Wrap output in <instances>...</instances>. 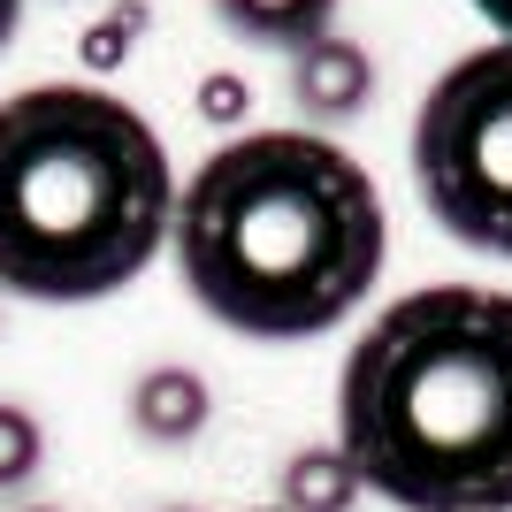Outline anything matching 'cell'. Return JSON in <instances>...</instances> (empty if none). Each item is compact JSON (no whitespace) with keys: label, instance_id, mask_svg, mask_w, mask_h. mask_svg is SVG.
Instances as JSON below:
<instances>
[{"label":"cell","instance_id":"7","mask_svg":"<svg viewBox=\"0 0 512 512\" xmlns=\"http://www.w3.org/2000/svg\"><path fill=\"white\" fill-rule=\"evenodd\" d=\"M214 16L230 23L237 39L299 54V46L329 39V23H337V0H214Z\"/></svg>","mask_w":512,"mask_h":512},{"label":"cell","instance_id":"8","mask_svg":"<svg viewBox=\"0 0 512 512\" xmlns=\"http://www.w3.org/2000/svg\"><path fill=\"white\" fill-rule=\"evenodd\" d=\"M360 505V474L337 444H306L283 459V512H352Z\"/></svg>","mask_w":512,"mask_h":512},{"label":"cell","instance_id":"13","mask_svg":"<svg viewBox=\"0 0 512 512\" xmlns=\"http://www.w3.org/2000/svg\"><path fill=\"white\" fill-rule=\"evenodd\" d=\"M474 8H482L490 23H505V39H512V0H474Z\"/></svg>","mask_w":512,"mask_h":512},{"label":"cell","instance_id":"9","mask_svg":"<svg viewBox=\"0 0 512 512\" xmlns=\"http://www.w3.org/2000/svg\"><path fill=\"white\" fill-rule=\"evenodd\" d=\"M39 467H46V428L31 421L23 406H8V398H0V497L23 490Z\"/></svg>","mask_w":512,"mask_h":512},{"label":"cell","instance_id":"6","mask_svg":"<svg viewBox=\"0 0 512 512\" xmlns=\"http://www.w3.org/2000/svg\"><path fill=\"white\" fill-rule=\"evenodd\" d=\"M207 421H214V390H207L199 367H153V375H138V390H130V428L161 451H184Z\"/></svg>","mask_w":512,"mask_h":512},{"label":"cell","instance_id":"3","mask_svg":"<svg viewBox=\"0 0 512 512\" xmlns=\"http://www.w3.org/2000/svg\"><path fill=\"white\" fill-rule=\"evenodd\" d=\"M169 222V146L123 92L31 85L0 100V291L92 306L153 268Z\"/></svg>","mask_w":512,"mask_h":512},{"label":"cell","instance_id":"15","mask_svg":"<svg viewBox=\"0 0 512 512\" xmlns=\"http://www.w3.org/2000/svg\"><path fill=\"white\" fill-rule=\"evenodd\" d=\"M260 512H283V505H260Z\"/></svg>","mask_w":512,"mask_h":512},{"label":"cell","instance_id":"10","mask_svg":"<svg viewBox=\"0 0 512 512\" xmlns=\"http://www.w3.org/2000/svg\"><path fill=\"white\" fill-rule=\"evenodd\" d=\"M138 31H146V0H123V8H107V16L85 31V69H92V77H107L115 62H130Z\"/></svg>","mask_w":512,"mask_h":512},{"label":"cell","instance_id":"11","mask_svg":"<svg viewBox=\"0 0 512 512\" xmlns=\"http://www.w3.org/2000/svg\"><path fill=\"white\" fill-rule=\"evenodd\" d=\"M245 107H253V92L237 85V77H207L199 85V115L207 123H245Z\"/></svg>","mask_w":512,"mask_h":512},{"label":"cell","instance_id":"14","mask_svg":"<svg viewBox=\"0 0 512 512\" xmlns=\"http://www.w3.org/2000/svg\"><path fill=\"white\" fill-rule=\"evenodd\" d=\"M23 512H62V505H23Z\"/></svg>","mask_w":512,"mask_h":512},{"label":"cell","instance_id":"4","mask_svg":"<svg viewBox=\"0 0 512 512\" xmlns=\"http://www.w3.org/2000/svg\"><path fill=\"white\" fill-rule=\"evenodd\" d=\"M413 192L459 245L512 260V39L474 46L413 115Z\"/></svg>","mask_w":512,"mask_h":512},{"label":"cell","instance_id":"12","mask_svg":"<svg viewBox=\"0 0 512 512\" xmlns=\"http://www.w3.org/2000/svg\"><path fill=\"white\" fill-rule=\"evenodd\" d=\"M16 23H23V0H0V46L16 39Z\"/></svg>","mask_w":512,"mask_h":512},{"label":"cell","instance_id":"5","mask_svg":"<svg viewBox=\"0 0 512 512\" xmlns=\"http://www.w3.org/2000/svg\"><path fill=\"white\" fill-rule=\"evenodd\" d=\"M291 100H299V115H314V123H344V115H360L367 100H375V62H367V46L352 39H314L291 54Z\"/></svg>","mask_w":512,"mask_h":512},{"label":"cell","instance_id":"2","mask_svg":"<svg viewBox=\"0 0 512 512\" xmlns=\"http://www.w3.org/2000/svg\"><path fill=\"white\" fill-rule=\"evenodd\" d=\"M337 451L398 512H512V291L428 283L337 375Z\"/></svg>","mask_w":512,"mask_h":512},{"label":"cell","instance_id":"1","mask_svg":"<svg viewBox=\"0 0 512 512\" xmlns=\"http://www.w3.org/2000/svg\"><path fill=\"white\" fill-rule=\"evenodd\" d=\"M184 291L222 329L299 344L337 329L383 276L375 176L314 130H245L207 153L176 199Z\"/></svg>","mask_w":512,"mask_h":512}]
</instances>
